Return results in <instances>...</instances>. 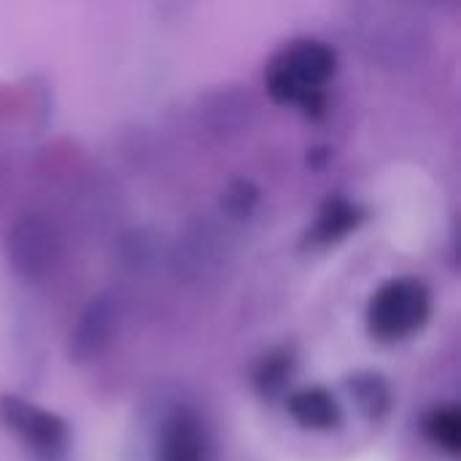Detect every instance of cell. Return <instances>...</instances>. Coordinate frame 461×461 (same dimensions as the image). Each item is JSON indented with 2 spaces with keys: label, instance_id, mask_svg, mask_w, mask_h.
Instances as JSON below:
<instances>
[{
  "label": "cell",
  "instance_id": "8fae6325",
  "mask_svg": "<svg viewBox=\"0 0 461 461\" xmlns=\"http://www.w3.org/2000/svg\"><path fill=\"white\" fill-rule=\"evenodd\" d=\"M362 221H365V211L357 203H351L346 197L327 200L321 205V211L316 213L313 227L308 230V243L311 246H332V243H340Z\"/></svg>",
  "mask_w": 461,
  "mask_h": 461
},
{
  "label": "cell",
  "instance_id": "9c48e42d",
  "mask_svg": "<svg viewBox=\"0 0 461 461\" xmlns=\"http://www.w3.org/2000/svg\"><path fill=\"white\" fill-rule=\"evenodd\" d=\"M286 413L300 429L316 435L338 432L343 427V405L324 386H305L292 392L286 397Z\"/></svg>",
  "mask_w": 461,
  "mask_h": 461
},
{
  "label": "cell",
  "instance_id": "ba28073f",
  "mask_svg": "<svg viewBox=\"0 0 461 461\" xmlns=\"http://www.w3.org/2000/svg\"><path fill=\"white\" fill-rule=\"evenodd\" d=\"M227 259V249L221 235L211 224H192L176 249V273L189 281H203L219 273Z\"/></svg>",
  "mask_w": 461,
  "mask_h": 461
},
{
  "label": "cell",
  "instance_id": "8992f818",
  "mask_svg": "<svg viewBox=\"0 0 461 461\" xmlns=\"http://www.w3.org/2000/svg\"><path fill=\"white\" fill-rule=\"evenodd\" d=\"M122 324V305L113 294L92 297L78 313L68 335V357L76 365L100 359L116 340Z\"/></svg>",
  "mask_w": 461,
  "mask_h": 461
},
{
  "label": "cell",
  "instance_id": "277c9868",
  "mask_svg": "<svg viewBox=\"0 0 461 461\" xmlns=\"http://www.w3.org/2000/svg\"><path fill=\"white\" fill-rule=\"evenodd\" d=\"M0 424L35 461H65L70 454L68 421L16 394L0 397Z\"/></svg>",
  "mask_w": 461,
  "mask_h": 461
},
{
  "label": "cell",
  "instance_id": "5bb4252c",
  "mask_svg": "<svg viewBox=\"0 0 461 461\" xmlns=\"http://www.w3.org/2000/svg\"><path fill=\"white\" fill-rule=\"evenodd\" d=\"M221 213L230 221H249L259 208V189L251 181H232L221 192Z\"/></svg>",
  "mask_w": 461,
  "mask_h": 461
},
{
  "label": "cell",
  "instance_id": "5b68a950",
  "mask_svg": "<svg viewBox=\"0 0 461 461\" xmlns=\"http://www.w3.org/2000/svg\"><path fill=\"white\" fill-rule=\"evenodd\" d=\"M362 49L381 68H413L427 49L424 22L394 8H375L362 22Z\"/></svg>",
  "mask_w": 461,
  "mask_h": 461
},
{
  "label": "cell",
  "instance_id": "6da1fadb",
  "mask_svg": "<svg viewBox=\"0 0 461 461\" xmlns=\"http://www.w3.org/2000/svg\"><path fill=\"white\" fill-rule=\"evenodd\" d=\"M335 73L338 51L330 43L319 38H294L270 57L265 68V86L273 103L316 113L327 100V86Z\"/></svg>",
  "mask_w": 461,
  "mask_h": 461
},
{
  "label": "cell",
  "instance_id": "7a4b0ae2",
  "mask_svg": "<svg viewBox=\"0 0 461 461\" xmlns=\"http://www.w3.org/2000/svg\"><path fill=\"white\" fill-rule=\"evenodd\" d=\"M432 316V292L421 278H392L367 303V332L384 346L402 343L421 332Z\"/></svg>",
  "mask_w": 461,
  "mask_h": 461
},
{
  "label": "cell",
  "instance_id": "4fadbf2b",
  "mask_svg": "<svg viewBox=\"0 0 461 461\" xmlns=\"http://www.w3.org/2000/svg\"><path fill=\"white\" fill-rule=\"evenodd\" d=\"M292 375H294V354L278 348L262 357V362L254 367V386L262 397L273 400L281 392H286V386L292 384Z\"/></svg>",
  "mask_w": 461,
  "mask_h": 461
},
{
  "label": "cell",
  "instance_id": "7c38bea8",
  "mask_svg": "<svg viewBox=\"0 0 461 461\" xmlns=\"http://www.w3.org/2000/svg\"><path fill=\"white\" fill-rule=\"evenodd\" d=\"M424 440L446 456H459L461 451V416L456 405H435L421 419Z\"/></svg>",
  "mask_w": 461,
  "mask_h": 461
},
{
  "label": "cell",
  "instance_id": "3957f363",
  "mask_svg": "<svg viewBox=\"0 0 461 461\" xmlns=\"http://www.w3.org/2000/svg\"><path fill=\"white\" fill-rule=\"evenodd\" d=\"M3 251L11 270L22 281L41 284L62 259V238L43 213H22L5 230Z\"/></svg>",
  "mask_w": 461,
  "mask_h": 461
},
{
  "label": "cell",
  "instance_id": "30bf717a",
  "mask_svg": "<svg viewBox=\"0 0 461 461\" xmlns=\"http://www.w3.org/2000/svg\"><path fill=\"white\" fill-rule=\"evenodd\" d=\"M346 392L365 421L381 424L394 411V389L392 384L373 370H359L346 378Z\"/></svg>",
  "mask_w": 461,
  "mask_h": 461
},
{
  "label": "cell",
  "instance_id": "52a82bcc",
  "mask_svg": "<svg viewBox=\"0 0 461 461\" xmlns=\"http://www.w3.org/2000/svg\"><path fill=\"white\" fill-rule=\"evenodd\" d=\"M213 440L200 413L189 408L170 411L154 440V461H211Z\"/></svg>",
  "mask_w": 461,
  "mask_h": 461
}]
</instances>
